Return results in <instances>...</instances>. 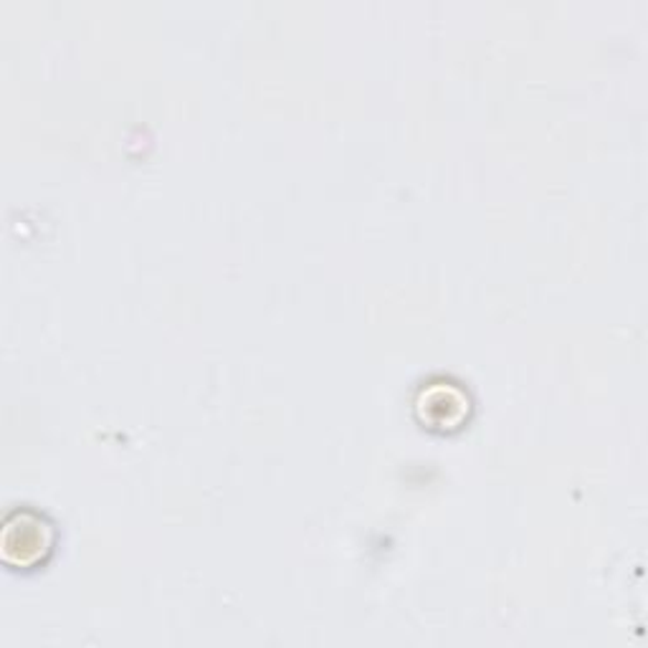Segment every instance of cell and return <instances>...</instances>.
I'll return each instance as SVG.
<instances>
[{
  "instance_id": "1",
  "label": "cell",
  "mask_w": 648,
  "mask_h": 648,
  "mask_svg": "<svg viewBox=\"0 0 648 648\" xmlns=\"http://www.w3.org/2000/svg\"><path fill=\"white\" fill-rule=\"evenodd\" d=\"M21 535L19 542H3V552H13L15 547L23 545L19 550V562L29 565V562L44 558V552L52 550V525H46L44 517L33 515V512H21Z\"/></svg>"
}]
</instances>
